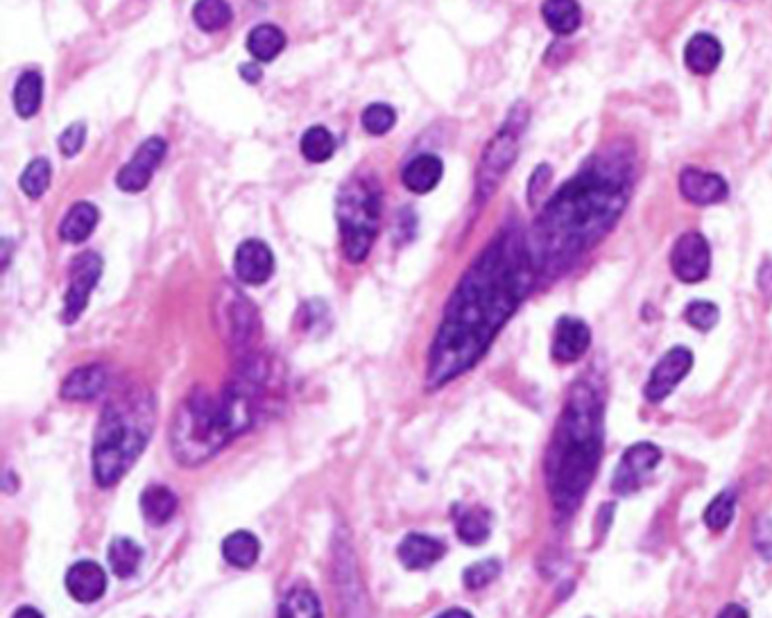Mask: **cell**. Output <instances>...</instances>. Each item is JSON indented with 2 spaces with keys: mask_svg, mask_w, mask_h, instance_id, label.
<instances>
[{
  "mask_svg": "<svg viewBox=\"0 0 772 618\" xmlns=\"http://www.w3.org/2000/svg\"><path fill=\"white\" fill-rule=\"evenodd\" d=\"M535 281L537 270L526 236L517 227L501 229L462 274L446 304L428 354V388H442L476 367Z\"/></svg>",
  "mask_w": 772,
  "mask_h": 618,
  "instance_id": "cell-1",
  "label": "cell"
},
{
  "mask_svg": "<svg viewBox=\"0 0 772 618\" xmlns=\"http://www.w3.org/2000/svg\"><path fill=\"white\" fill-rule=\"evenodd\" d=\"M632 191V159L605 152L571 177L535 218L528 250L539 279H557L594 250L623 216Z\"/></svg>",
  "mask_w": 772,
  "mask_h": 618,
  "instance_id": "cell-2",
  "label": "cell"
},
{
  "mask_svg": "<svg viewBox=\"0 0 772 618\" xmlns=\"http://www.w3.org/2000/svg\"><path fill=\"white\" fill-rule=\"evenodd\" d=\"M603 419L598 392L582 381L573 385L544 460L548 494L562 517H571L580 508L594 483L603 458Z\"/></svg>",
  "mask_w": 772,
  "mask_h": 618,
  "instance_id": "cell-3",
  "label": "cell"
},
{
  "mask_svg": "<svg viewBox=\"0 0 772 618\" xmlns=\"http://www.w3.org/2000/svg\"><path fill=\"white\" fill-rule=\"evenodd\" d=\"M157 406L148 388L123 390L102 410L93 437V476L100 487L120 483L150 444Z\"/></svg>",
  "mask_w": 772,
  "mask_h": 618,
  "instance_id": "cell-4",
  "label": "cell"
},
{
  "mask_svg": "<svg viewBox=\"0 0 772 618\" xmlns=\"http://www.w3.org/2000/svg\"><path fill=\"white\" fill-rule=\"evenodd\" d=\"M238 437L220 394L197 388L179 403L170 422V449L179 465H202Z\"/></svg>",
  "mask_w": 772,
  "mask_h": 618,
  "instance_id": "cell-5",
  "label": "cell"
},
{
  "mask_svg": "<svg viewBox=\"0 0 772 618\" xmlns=\"http://www.w3.org/2000/svg\"><path fill=\"white\" fill-rule=\"evenodd\" d=\"M383 193L374 175H354L342 184L336 202V216L342 236V250L351 263H363L372 252L381 222Z\"/></svg>",
  "mask_w": 772,
  "mask_h": 618,
  "instance_id": "cell-6",
  "label": "cell"
},
{
  "mask_svg": "<svg viewBox=\"0 0 772 618\" xmlns=\"http://www.w3.org/2000/svg\"><path fill=\"white\" fill-rule=\"evenodd\" d=\"M528 111L521 107H514L510 118L505 120V125L499 132L492 136V141L485 145L483 157L478 163L476 173V200L483 204L490 200L496 193V188L501 186L503 177L508 175V170L514 166V161L519 157V139L523 127H526Z\"/></svg>",
  "mask_w": 772,
  "mask_h": 618,
  "instance_id": "cell-7",
  "label": "cell"
},
{
  "mask_svg": "<svg viewBox=\"0 0 772 618\" xmlns=\"http://www.w3.org/2000/svg\"><path fill=\"white\" fill-rule=\"evenodd\" d=\"M333 589L340 618H370V598L347 530H338L333 537Z\"/></svg>",
  "mask_w": 772,
  "mask_h": 618,
  "instance_id": "cell-8",
  "label": "cell"
},
{
  "mask_svg": "<svg viewBox=\"0 0 772 618\" xmlns=\"http://www.w3.org/2000/svg\"><path fill=\"white\" fill-rule=\"evenodd\" d=\"M102 277V259L96 252H84L75 256L71 263V279H68V290L64 297V322L73 324L77 317L84 313L89 304V297L96 290Z\"/></svg>",
  "mask_w": 772,
  "mask_h": 618,
  "instance_id": "cell-9",
  "label": "cell"
},
{
  "mask_svg": "<svg viewBox=\"0 0 772 618\" xmlns=\"http://www.w3.org/2000/svg\"><path fill=\"white\" fill-rule=\"evenodd\" d=\"M671 270L682 283H698L707 279L711 270V250L700 231H686L675 240L671 250Z\"/></svg>",
  "mask_w": 772,
  "mask_h": 618,
  "instance_id": "cell-10",
  "label": "cell"
},
{
  "mask_svg": "<svg viewBox=\"0 0 772 618\" xmlns=\"http://www.w3.org/2000/svg\"><path fill=\"white\" fill-rule=\"evenodd\" d=\"M662 462V449L653 442H637L623 453L619 467L614 471L612 489L616 494H634L643 480Z\"/></svg>",
  "mask_w": 772,
  "mask_h": 618,
  "instance_id": "cell-11",
  "label": "cell"
},
{
  "mask_svg": "<svg viewBox=\"0 0 772 618\" xmlns=\"http://www.w3.org/2000/svg\"><path fill=\"white\" fill-rule=\"evenodd\" d=\"M168 152V143L161 136H152L145 143L139 145V150L134 152L130 163H125L120 168L116 177V184L123 193H141L152 182L154 170L161 166Z\"/></svg>",
  "mask_w": 772,
  "mask_h": 618,
  "instance_id": "cell-12",
  "label": "cell"
},
{
  "mask_svg": "<svg viewBox=\"0 0 772 618\" xmlns=\"http://www.w3.org/2000/svg\"><path fill=\"white\" fill-rule=\"evenodd\" d=\"M693 367V354L686 347H673L666 351L662 360L653 367L646 383V399L659 403L675 390V385L686 379Z\"/></svg>",
  "mask_w": 772,
  "mask_h": 618,
  "instance_id": "cell-13",
  "label": "cell"
},
{
  "mask_svg": "<svg viewBox=\"0 0 772 618\" xmlns=\"http://www.w3.org/2000/svg\"><path fill=\"white\" fill-rule=\"evenodd\" d=\"M589 345H591V331L580 317L564 315L557 320L553 331V347H551V354L557 363L562 365L576 363V360H580L587 354Z\"/></svg>",
  "mask_w": 772,
  "mask_h": 618,
  "instance_id": "cell-14",
  "label": "cell"
},
{
  "mask_svg": "<svg viewBox=\"0 0 772 618\" xmlns=\"http://www.w3.org/2000/svg\"><path fill=\"white\" fill-rule=\"evenodd\" d=\"M236 277L247 286H261L274 272V254L263 240L250 238L238 245L234 256Z\"/></svg>",
  "mask_w": 772,
  "mask_h": 618,
  "instance_id": "cell-15",
  "label": "cell"
},
{
  "mask_svg": "<svg viewBox=\"0 0 772 618\" xmlns=\"http://www.w3.org/2000/svg\"><path fill=\"white\" fill-rule=\"evenodd\" d=\"M680 193L686 202L696 206H711L727 200L729 186L720 175L700 168H684L677 179Z\"/></svg>",
  "mask_w": 772,
  "mask_h": 618,
  "instance_id": "cell-16",
  "label": "cell"
},
{
  "mask_svg": "<svg viewBox=\"0 0 772 618\" xmlns=\"http://www.w3.org/2000/svg\"><path fill=\"white\" fill-rule=\"evenodd\" d=\"M66 589L77 603H96L107 591V573L100 564L82 560L68 569Z\"/></svg>",
  "mask_w": 772,
  "mask_h": 618,
  "instance_id": "cell-17",
  "label": "cell"
},
{
  "mask_svg": "<svg viewBox=\"0 0 772 618\" xmlns=\"http://www.w3.org/2000/svg\"><path fill=\"white\" fill-rule=\"evenodd\" d=\"M446 548L440 539L410 532L399 544V560L408 571H426L444 557Z\"/></svg>",
  "mask_w": 772,
  "mask_h": 618,
  "instance_id": "cell-18",
  "label": "cell"
},
{
  "mask_svg": "<svg viewBox=\"0 0 772 618\" xmlns=\"http://www.w3.org/2000/svg\"><path fill=\"white\" fill-rule=\"evenodd\" d=\"M109 374L102 365H84L73 369L62 383L66 401H91L107 390Z\"/></svg>",
  "mask_w": 772,
  "mask_h": 618,
  "instance_id": "cell-19",
  "label": "cell"
},
{
  "mask_svg": "<svg viewBox=\"0 0 772 618\" xmlns=\"http://www.w3.org/2000/svg\"><path fill=\"white\" fill-rule=\"evenodd\" d=\"M723 59V44L709 32H698L686 41L684 66L693 75H711Z\"/></svg>",
  "mask_w": 772,
  "mask_h": 618,
  "instance_id": "cell-20",
  "label": "cell"
},
{
  "mask_svg": "<svg viewBox=\"0 0 772 618\" xmlns=\"http://www.w3.org/2000/svg\"><path fill=\"white\" fill-rule=\"evenodd\" d=\"M442 175H444V163L440 157H435V154H419V157L408 161V166L403 168L401 173V179H403V186H406L410 193L426 195L440 184Z\"/></svg>",
  "mask_w": 772,
  "mask_h": 618,
  "instance_id": "cell-21",
  "label": "cell"
},
{
  "mask_svg": "<svg viewBox=\"0 0 772 618\" xmlns=\"http://www.w3.org/2000/svg\"><path fill=\"white\" fill-rule=\"evenodd\" d=\"M98 220H100V211L96 204L77 202L68 209L62 225H59V236H62V240H66V243H73V245L84 243V240L93 234Z\"/></svg>",
  "mask_w": 772,
  "mask_h": 618,
  "instance_id": "cell-22",
  "label": "cell"
},
{
  "mask_svg": "<svg viewBox=\"0 0 772 618\" xmlns=\"http://www.w3.org/2000/svg\"><path fill=\"white\" fill-rule=\"evenodd\" d=\"M542 19L557 37H571L582 25V7L578 0H544Z\"/></svg>",
  "mask_w": 772,
  "mask_h": 618,
  "instance_id": "cell-23",
  "label": "cell"
},
{
  "mask_svg": "<svg viewBox=\"0 0 772 618\" xmlns=\"http://www.w3.org/2000/svg\"><path fill=\"white\" fill-rule=\"evenodd\" d=\"M177 496L164 485H150L141 494V512L150 526H164L177 512Z\"/></svg>",
  "mask_w": 772,
  "mask_h": 618,
  "instance_id": "cell-24",
  "label": "cell"
},
{
  "mask_svg": "<svg viewBox=\"0 0 772 618\" xmlns=\"http://www.w3.org/2000/svg\"><path fill=\"white\" fill-rule=\"evenodd\" d=\"M261 555V542L247 530H236L222 542V557L236 569H250Z\"/></svg>",
  "mask_w": 772,
  "mask_h": 618,
  "instance_id": "cell-25",
  "label": "cell"
},
{
  "mask_svg": "<svg viewBox=\"0 0 772 618\" xmlns=\"http://www.w3.org/2000/svg\"><path fill=\"white\" fill-rule=\"evenodd\" d=\"M286 48V34L272 23H261L247 34V50L256 62H272Z\"/></svg>",
  "mask_w": 772,
  "mask_h": 618,
  "instance_id": "cell-26",
  "label": "cell"
},
{
  "mask_svg": "<svg viewBox=\"0 0 772 618\" xmlns=\"http://www.w3.org/2000/svg\"><path fill=\"white\" fill-rule=\"evenodd\" d=\"M41 100H44V77L39 71H25L16 80L14 87V109L21 118H32L39 114Z\"/></svg>",
  "mask_w": 772,
  "mask_h": 618,
  "instance_id": "cell-27",
  "label": "cell"
},
{
  "mask_svg": "<svg viewBox=\"0 0 772 618\" xmlns=\"http://www.w3.org/2000/svg\"><path fill=\"white\" fill-rule=\"evenodd\" d=\"M279 618H322V605L308 585H295L283 596Z\"/></svg>",
  "mask_w": 772,
  "mask_h": 618,
  "instance_id": "cell-28",
  "label": "cell"
},
{
  "mask_svg": "<svg viewBox=\"0 0 772 618\" xmlns=\"http://www.w3.org/2000/svg\"><path fill=\"white\" fill-rule=\"evenodd\" d=\"M456 530L462 542L469 546H478L487 542L492 532L490 512L483 508H462L456 514Z\"/></svg>",
  "mask_w": 772,
  "mask_h": 618,
  "instance_id": "cell-29",
  "label": "cell"
},
{
  "mask_svg": "<svg viewBox=\"0 0 772 618\" xmlns=\"http://www.w3.org/2000/svg\"><path fill=\"white\" fill-rule=\"evenodd\" d=\"M107 560H109L111 573L118 575V578H132L136 569L141 566L143 548L136 542H132V539L118 537L109 546Z\"/></svg>",
  "mask_w": 772,
  "mask_h": 618,
  "instance_id": "cell-30",
  "label": "cell"
},
{
  "mask_svg": "<svg viewBox=\"0 0 772 618\" xmlns=\"http://www.w3.org/2000/svg\"><path fill=\"white\" fill-rule=\"evenodd\" d=\"M231 7L227 0H197L193 7V21L202 32H220L231 23Z\"/></svg>",
  "mask_w": 772,
  "mask_h": 618,
  "instance_id": "cell-31",
  "label": "cell"
},
{
  "mask_svg": "<svg viewBox=\"0 0 772 618\" xmlns=\"http://www.w3.org/2000/svg\"><path fill=\"white\" fill-rule=\"evenodd\" d=\"M299 148H302L304 159H308L311 163H324L336 154V139H333V134L327 130V127L315 125L311 130L304 132Z\"/></svg>",
  "mask_w": 772,
  "mask_h": 618,
  "instance_id": "cell-32",
  "label": "cell"
},
{
  "mask_svg": "<svg viewBox=\"0 0 772 618\" xmlns=\"http://www.w3.org/2000/svg\"><path fill=\"white\" fill-rule=\"evenodd\" d=\"M50 177H53V170H50V161L39 157L32 159L28 166H25L23 175H21V188L23 193L30 197V200H39L44 197L50 186Z\"/></svg>",
  "mask_w": 772,
  "mask_h": 618,
  "instance_id": "cell-33",
  "label": "cell"
},
{
  "mask_svg": "<svg viewBox=\"0 0 772 618\" xmlns=\"http://www.w3.org/2000/svg\"><path fill=\"white\" fill-rule=\"evenodd\" d=\"M734 512H736V494L732 489H725V492H720L716 499L707 505L705 510L707 528L714 532H723L725 528H729V523L734 521Z\"/></svg>",
  "mask_w": 772,
  "mask_h": 618,
  "instance_id": "cell-34",
  "label": "cell"
},
{
  "mask_svg": "<svg viewBox=\"0 0 772 618\" xmlns=\"http://www.w3.org/2000/svg\"><path fill=\"white\" fill-rule=\"evenodd\" d=\"M360 120H363L365 132H370L372 136H383L397 123V111L390 105H383V102H374V105L363 111V118Z\"/></svg>",
  "mask_w": 772,
  "mask_h": 618,
  "instance_id": "cell-35",
  "label": "cell"
},
{
  "mask_svg": "<svg viewBox=\"0 0 772 618\" xmlns=\"http://www.w3.org/2000/svg\"><path fill=\"white\" fill-rule=\"evenodd\" d=\"M718 306L714 302H707V299H698V302H691L684 311V320L689 322L693 329L698 331H711L718 324Z\"/></svg>",
  "mask_w": 772,
  "mask_h": 618,
  "instance_id": "cell-36",
  "label": "cell"
},
{
  "mask_svg": "<svg viewBox=\"0 0 772 618\" xmlns=\"http://www.w3.org/2000/svg\"><path fill=\"white\" fill-rule=\"evenodd\" d=\"M501 573V564L496 560H483V562H476L471 564L469 569L465 571V575H462V580H465V587L467 589H483L487 585H492V582L499 578Z\"/></svg>",
  "mask_w": 772,
  "mask_h": 618,
  "instance_id": "cell-37",
  "label": "cell"
},
{
  "mask_svg": "<svg viewBox=\"0 0 772 618\" xmlns=\"http://www.w3.org/2000/svg\"><path fill=\"white\" fill-rule=\"evenodd\" d=\"M84 141H87V125L73 123L59 136V150H62L64 157H75V154L82 150Z\"/></svg>",
  "mask_w": 772,
  "mask_h": 618,
  "instance_id": "cell-38",
  "label": "cell"
},
{
  "mask_svg": "<svg viewBox=\"0 0 772 618\" xmlns=\"http://www.w3.org/2000/svg\"><path fill=\"white\" fill-rule=\"evenodd\" d=\"M752 544L763 560L772 562V519L768 517L757 519L752 530Z\"/></svg>",
  "mask_w": 772,
  "mask_h": 618,
  "instance_id": "cell-39",
  "label": "cell"
},
{
  "mask_svg": "<svg viewBox=\"0 0 772 618\" xmlns=\"http://www.w3.org/2000/svg\"><path fill=\"white\" fill-rule=\"evenodd\" d=\"M551 175H553L551 168H548L546 163H542V166H539L535 173H533V179H530V186H528V197H530V204H533V206L537 202V197L544 193L546 184L551 182Z\"/></svg>",
  "mask_w": 772,
  "mask_h": 618,
  "instance_id": "cell-40",
  "label": "cell"
},
{
  "mask_svg": "<svg viewBox=\"0 0 772 618\" xmlns=\"http://www.w3.org/2000/svg\"><path fill=\"white\" fill-rule=\"evenodd\" d=\"M240 75H243L245 82L256 84V82H261L263 71H261L259 64H243V66H240Z\"/></svg>",
  "mask_w": 772,
  "mask_h": 618,
  "instance_id": "cell-41",
  "label": "cell"
},
{
  "mask_svg": "<svg viewBox=\"0 0 772 618\" xmlns=\"http://www.w3.org/2000/svg\"><path fill=\"white\" fill-rule=\"evenodd\" d=\"M718 618H750V616H748V612H745L741 605H734L732 603V605H727L723 612L718 614Z\"/></svg>",
  "mask_w": 772,
  "mask_h": 618,
  "instance_id": "cell-42",
  "label": "cell"
},
{
  "mask_svg": "<svg viewBox=\"0 0 772 618\" xmlns=\"http://www.w3.org/2000/svg\"><path fill=\"white\" fill-rule=\"evenodd\" d=\"M12 618H44V614L37 612L34 607H21V609H16Z\"/></svg>",
  "mask_w": 772,
  "mask_h": 618,
  "instance_id": "cell-43",
  "label": "cell"
},
{
  "mask_svg": "<svg viewBox=\"0 0 772 618\" xmlns=\"http://www.w3.org/2000/svg\"><path fill=\"white\" fill-rule=\"evenodd\" d=\"M435 618H474L469 612H465V609H449V612H442L440 616Z\"/></svg>",
  "mask_w": 772,
  "mask_h": 618,
  "instance_id": "cell-44",
  "label": "cell"
},
{
  "mask_svg": "<svg viewBox=\"0 0 772 618\" xmlns=\"http://www.w3.org/2000/svg\"><path fill=\"white\" fill-rule=\"evenodd\" d=\"M256 3H268V0H256Z\"/></svg>",
  "mask_w": 772,
  "mask_h": 618,
  "instance_id": "cell-45",
  "label": "cell"
}]
</instances>
